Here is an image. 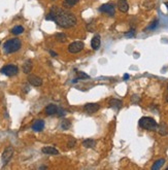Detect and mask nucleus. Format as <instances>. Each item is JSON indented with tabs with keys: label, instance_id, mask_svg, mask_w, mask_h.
Here are the masks:
<instances>
[{
	"label": "nucleus",
	"instance_id": "obj_23",
	"mask_svg": "<svg viewBox=\"0 0 168 170\" xmlns=\"http://www.w3.org/2000/svg\"><path fill=\"white\" fill-rule=\"evenodd\" d=\"M78 78H90V76H89L88 74H86V73H84V72H82V71H80L78 72ZM78 78H76V79H74L73 80V83H76L77 80H78Z\"/></svg>",
	"mask_w": 168,
	"mask_h": 170
},
{
	"label": "nucleus",
	"instance_id": "obj_16",
	"mask_svg": "<svg viewBox=\"0 0 168 170\" xmlns=\"http://www.w3.org/2000/svg\"><path fill=\"white\" fill-rule=\"evenodd\" d=\"M122 101L121 100H119V99H111V100H109V105H110L111 107H114V108H116V109H119V108H121L122 107Z\"/></svg>",
	"mask_w": 168,
	"mask_h": 170
},
{
	"label": "nucleus",
	"instance_id": "obj_4",
	"mask_svg": "<svg viewBox=\"0 0 168 170\" xmlns=\"http://www.w3.org/2000/svg\"><path fill=\"white\" fill-rule=\"evenodd\" d=\"M19 72V68L16 65H5L1 68V73L6 76H14Z\"/></svg>",
	"mask_w": 168,
	"mask_h": 170
},
{
	"label": "nucleus",
	"instance_id": "obj_28",
	"mask_svg": "<svg viewBox=\"0 0 168 170\" xmlns=\"http://www.w3.org/2000/svg\"><path fill=\"white\" fill-rule=\"evenodd\" d=\"M75 144V139L74 138H71V140L68 141V147H73Z\"/></svg>",
	"mask_w": 168,
	"mask_h": 170
},
{
	"label": "nucleus",
	"instance_id": "obj_34",
	"mask_svg": "<svg viewBox=\"0 0 168 170\" xmlns=\"http://www.w3.org/2000/svg\"><path fill=\"white\" fill-rule=\"evenodd\" d=\"M166 101L168 102V94H167V96H166Z\"/></svg>",
	"mask_w": 168,
	"mask_h": 170
},
{
	"label": "nucleus",
	"instance_id": "obj_30",
	"mask_svg": "<svg viewBox=\"0 0 168 170\" xmlns=\"http://www.w3.org/2000/svg\"><path fill=\"white\" fill-rule=\"evenodd\" d=\"M50 54L52 55L53 57H56V56H57V54H56L55 52H53V51H50Z\"/></svg>",
	"mask_w": 168,
	"mask_h": 170
},
{
	"label": "nucleus",
	"instance_id": "obj_2",
	"mask_svg": "<svg viewBox=\"0 0 168 170\" xmlns=\"http://www.w3.org/2000/svg\"><path fill=\"white\" fill-rule=\"evenodd\" d=\"M21 45H22V42L19 38L8 39L3 44V50L6 54H12V53H16L17 51L20 50Z\"/></svg>",
	"mask_w": 168,
	"mask_h": 170
},
{
	"label": "nucleus",
	"instance_id": "obj_11",
	"mask_svg": "<svg viewBox=\"0 0 168 170\" xmlns=\"http://www.w3.org/2000/svg\"><path fill=\"white\" fill-rule=\"evenodd\" d=\"M100 44H101V40H100V36L97 34V35H95V36L93 37V39L91 40V46L93 50L97 51V50H99Z\"/></svg>",
	"mask_w": 168,
	"mask_h": 170
},
{
	"label": "nucleus",
	"instance_id": "obj_7",
	"mask_svg": "<svg viewBox=\"0 0 168 170\" xmlns=\"http://www.w3.org/2000/svg\"><path fill=\"white\" fill-rule=\"evenodd\" d=\"M99 108H100V105L98 103H87L84 106V110L87 113H89V114H93Z\"/></svg>",
	"mask_w": 168,
	"mask_h": 170
},
{
	"label": "nucleus",
	"instance_id": "obj_19",
	"mask_svg": "<svg viewBox=\"0 0 168 170\" xmlns=\"http://www.w3.org/2000/svg\"><path fill=\"white\" fill-rule=\"evenodd\" d=\"M31 69H32V63H31V61H26L25 62V64L23 65V71L25 73H30V71H31Z\"/></svg>",
	"mask_w": 168,
	"mask_h": 170
},
{
	"label": "nucleus",
	"instance_id": "obj_15",
	"mask_svg": "<svg viewBox=\"0 0 168 170\" xmlns=\"http://www.w3.org/2000/svg\"><path fill=\"white\" fill-rule=\"evenodd\" d=\"M57 111H58V107H57V105H55V104H49L48 106L46 107V113L48 116L55 114V113H57Z\"/></svg>",
	"mask_w": 168,
	"mask_h": 170
},
{
	"label": "nucleus",
	"instance_id": "obj_12",
	"mask_svg": "<svg viewBox=\"0 0 168 170\" xmlns=\"http://www.w3.org/2000/svg\"><path fill=\"white\" fill-rule=\"evenodd\" d=\"M118 7L122 12H127L129 9V4H128L127 0H119Z\"/></svg>",
	"mask_w": 168,
	"mask_h": 170
},
{
	"label": "nucleus",
	"instance_id": "obj_8",
	"mask_svg": "<svg viewBox=\"0 0 168 170\" xmlns=\"http://www.w3.org/2000/svg\"><path fill=\"white\" fill-rule=\"evenodd\" d=\"M12 155H14V148H12V146H7L6 148H5V151L3 152V155H2V161L4 164L8 163L9 160L12 159Z\"/></svg>",
	"mask_w": 168,
	"mask_h": 170
},
{
	"label": "nucleus",
	"instance_id": "obj_6",
	"mask_svg": "<svg viewBox=\"0 0 168 170\" xmlns=\"http://www.w3.org/2000/svg\"><path fill=\"white\" fill-rule=\"evenodd\" d=\"M99 10L101 12H104V14H107L108 16L112 17L115 15V6L112 3H106V4H103L100 6Z\"/></svg>",
	"mask_w": 168,
	"mask_h": 170
},
{
	"label": "nucleus",
	"instance_id": "obj_3",
	"mask_svg": "<svg viewBox=\"0 0 168 170\" xmlns=\"http://www.w3.org/2000/svg\"><path fill=\"white\" fill-rule=\"evenodd\" d=\"M138 124L142 129L148 130V131H157V128H158L157 122L150 117H142L139 120Z\"/></svg>",
	"mask_w": 168,
	"mask_h": 170
},
{
	"label": "nucleus",
	"instance_id": "obj_18",
	"mask_svg": "<svg viewBox=\"0 0 168 170\" xmlns=\"http://www.w3.org/2000/svg\"><path fill=\"white\" fill-rule=\"evenodd\" d=\"M165 163V159H160V160H158V161L155 162V164L153 165L152 169L153 170H157V169H160V168L163 166V164Z\"/></svg>",
	"mask_w": 168,
	"mask_h": 170
},
{
	"label": "nucleus",
	"instance_id": "obj_22",
	"mask_svg": "<svg viewBox=\"0 0 168 170\" xmlns=\"http://www.w3.org/2000/svg\"><path fill=\"white\" fill-rule=\"evenodd\" d=\"M56 39H57L59 42H65L66 35L64 33H58V34H56Z\"/></svg>",
	"mask_w": 168,
	"mask_h": 170
},
{
	"label": "nucleus",
	"instance_id": "obj_5",
	"mask_svg": "<svg viewBox=\"0 0 168 170\" xmlns=\"http://www.w3.org/2000/svg\"><path fill=\"white\" fill-rule=\"evenodd\" d=\"M84 42L83 41H74V42H71L68 45V52L71 54H76V53H80L84 50Z\"/></svg>",
	"mask_w": 168,
	"mask_h": 170
},
{
	"label": "nucleus",
	"instance_id": "obj_9",
	"mask_svg": "<svg viewBox=\"0 0 168 170\" xmlns=\"http://www.w3.org/2000/svg\"><path fill=\"white\" fill-rule=\"evenodd\" d=\"M28 82H29L30 85L34 87H39L42 85V79L40 77L36 76V75H29L28 76Z\"/></svg>",
	"mask_w": 168,
	"mask_h": 170
},
{
	"label": "nucleus",
	"instance_id": "obj_36",
	"mask_svg": "<svg viewBox=\"0 0 168 170\" xmlns=\"http://www.w3.org/2000/svg\"><path fill=\"white\" fill-rule=\"evenodd\" d=\"M167 89H168V86H167Z\"/></svg>",
	"mask_w": 168,
	"mask_h": 170
},
{
	"label": "nucleus",
	"instance_id": "obj_33",
	"mask_svg": "<svg viewBox=\"0 0 168 170\" xmlns=\"http://www.w3.org/2000/svg\"><path fill=\"white\" fill-rule=\"evenodd\" d=\"M165 5H166V7H167V9H168V2H165Z\"/></svg>",
	"mask_w": 168,
	"mask_h": 170
},
{
	"label": "nucleus",
	"instance_id": "obj_1",
	"mask_svg": "<svg viewBox=\"0 0 168 170\" xmlns=\"http://www.w3.org/2000/svg\"><path fill=\"white\" fill-rule=\"evenodd\" d=\"M47 20L54 21L58 26L62 28H71L76 24V17L73 14L61 9L57 6H53L49 15L46 17Z\"/></svg>",
	"mask_w": 168,
	"mask_h": 170
},
{
	"label": "nucleus",
	"instance_id": "obj_27",
	"mask_svg": "<svg viewBox=\"0 0 168 170\" xmlns=\"http://www.w3.org/2000/svg\"><path fill=\"white\" fill-rule=\"evenodd\" d=\"M134 34H135V31H134V29H131L129 32L125 33V36L126 37H132V36H134Z\"/></svg>",
	"mask_w": 168,
	"mask_h": 170
},
{
	"label": "nucleus",
	"instance_id": "obj_25",
	"mask_svg": "<svg viewBox=\"0 0 168 170\" xmlns=\"http://www.w3.org/2000/svg\"><path fill=\"white\" fill-rule=\"evenodd\" d=\"M157 26H158V21L156 20V21H154V22H153L150 26H149V27H148V30H154L155 28L157 27Z\"/></svg>",
	"mask_w": 168,
	"mask_h": 170
},
{
	"label": "nucleus",
	"instance_id": "obj_17",
	"mask_svg": "<svg viewBox=\"0 0 168 170\" xmlns=\"http://www.w3.org/2000/svg\"><path fill=\"white\" fill-rule=\"evenodd\" d=\"M96 144V141L94 140V139H86V140L83 141V145H84L85 147H87V148H92V147H94Z\"/></svg>",
	"mask_w": 168,
	"mask_h": 170
},
{
	"label": "nucleus",
	"instance_id": "obj_26",
	"mask_svg": "<svg viewBox=\"0 0 168 170\" xmlns=\"http://www.w3.org/2000/svg\"><path fill=\"white\" fill-rule=\"evenodd\" d=\"M139 100H140V97H139L138 95H133L131 97V101L133 102V103H137Z\"/></svg>",
	"mask_w": 168,
	"mask_h": 170
},
{
	"label": "nucleus",
	"instance_id": "obj_13",
	"mask_svg": "<svg viewBox=\"0 0 168 170\" xmlns=\"http://www.w3.org/2000/svg\"><path fill=\"white\" fill-rule=\"evenodd\" d=\"M157 131H158V133H159L160 135H162V136L167 135V134H168V127H167V125H166L165 123H161L160 125H158Z\"/></svg>",
	"mask_w": 168,
	"mask_h": 170
},
{
	"label": "nucleus",
	"instance_id": "obj_29",
	"mask_svg": "<svg viewBox=\"0 0 168 170\" xmlns=\"http://www.w3.org/2000/svg\"><path fill=\"white\" fill-rule=\"evenodd\" d=\"M58 116L59 117H62V116H64L65 114V110L64 109H62V108H58Z\"/></svg>",
	"mask_w": 168,
	"mask_h": 170
},
{
	"label": "nucleus",
	"instance_id": "obj_14",
	"mask_svg": "<svg viewBox=\"0 0 168 170\" xmlns=\"http://www.w3.org/2000/svg\"><path fill=\"white\" fill-rule=\"evenodd\" d=\"M41 152L43 153V154H47V155H58L59 154V152H58L55 147L53 146H44L42 147V150H41Z\"/></svg>",
	"mask_w": 168,
	"mask_h": 170
},
{
	"label": "nucleus",
	"instance_id": "obj_24",
	"mask_svg": "<svg viewBox=\"0 0 168 170\" xmlns=\"http://www.w3.org/2000/svg\"><path fill=\"white\" fill-rule=\"evenodd\" d=\"M61 127L63 128L64 130H67L69 127H70V122L67 121V120H64L63 122H62V124H61Z\"/></svg>",
	"mask_w": 168,
	"mask_h": 170
},
{
	"label": "nucleus",
	"instance_id": "obj_10",
	"mask_svg": "<svg viewBox=\"0 0 168 170\" xmlns=\"http://www.w3.org/2000/svg\"><path fill=\"white\" fill-rule=\"evenodd\" d=\"M44 128V122L42 120H36L33 125H32V130H34L36 132H40Z\"/></svg>",
	"mask_w": 168,
	"mask_h": 170
},
{
	"label": "nucleus",
	"instance_id": "obj_35",
	"mask_svg": "<svg viewBox=\"0 0 168 170\" xmlns=\"http://www.w3.org/2000/svg\"><path fill=\"white\" fill-rule=\"evenodd\" d=\"M166 170H168V167H167V168H166Z\"/></svg>",
	"mask_w": 168,
	"mask_h": 170
},
{
	"label": "nucleus",
	"instance_id": "obj_32",
	"mask_svg": "<svg viewBox=\"0 0 168 170\" xmlns=\"http://www.w3.org/2000/svg\"><path fill=\"white\" fill-rule=\"evenodd\" d=\"M129 74H125V75H124V79H125V80H126V79H128V78H129Z\"/></svg>",
	"mask_w": 168,
	"mask_h": 170
},
{
	"label": "nucleus",
	"instance_id": "obj_20",
	"mask_svg": "<svg viewBox=\"0 0 168 170\" xmlns=\"http://www.w3.org/2000/svg\"><path fill=\"white\" fill-rule=\"evenodd\" d=\"M10 32L12 34H15V35H20V34H22L24 32V28L22 26H15Z\"/></svg>",
	"mask_w": 168,
	"mask_h": 170
},
{
	"label": "nucleus",
	"instance_id": "obj_31",
	"mask_svg": "<svg viewBox=\"0 0 168 170\" xmlns=\"http://www.w3.org/2000/svg\"><path fill=\"white\" fill-rule=\"evenodd\" d=\"M24 92H25V93H27V92H29V87L26 86V87H25V90H24Z\"/></svg>",
	"mask_w": 168,
	"mask_h": 170
},
{
	"label": "nucleus",
	"instance_id": "obj_21",
	"mask_svg": "<svg viewBox=\"0 0 168 170\" xmlns=\"http://www.w3.org/2000/svg\"><path fill=\"white\" fill-rule=\"evenodd\" d=\"M80 0H65L64 1V6L65 7H72L73 5H75Z\"/></svg>",
	"mask_w": 168,
	"mask_h": 170
}]
</instances>
